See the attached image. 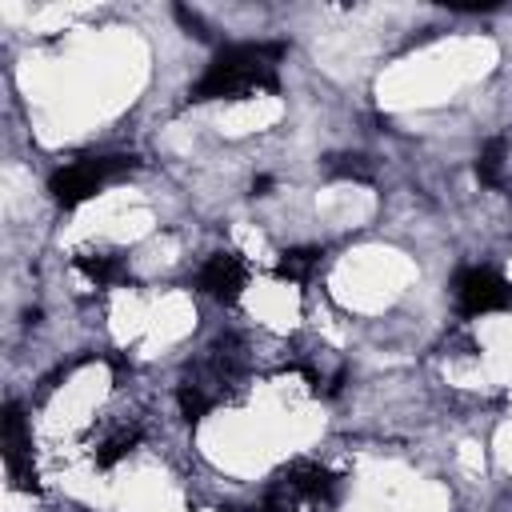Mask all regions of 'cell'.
<instances>
[{"mask_svg": "<svg viewBox=\"0 0 512 512\" xmlns=\"http://www.w3.org/2000/svg\"><path fill=\"white\" fill-rule=\"evenodd\" d=\"M284 52H288V44H280V40H272V44H232V48H220L212 56V64L204 68V76L188 88V104L232 100V96H248V92H280L276 60Z\"/></svg>", "mask_w": 512, "mask_h": 512, "instance_id": "6da1fadb", "label": "cell"}, {"mask_svg": "<svg viewBox=\"0 0 512 512\" xmlns=\"http://www.w3.org/2000/svg\"><path fill=\"white\" fill-rule=\"evenodd\" d=\"M136 156H88V160H76L68 168H56L52 180H48V192L60 208H76L84 200H92L104 184H116L124 176L136 172Z\"/></svg>", "mask_w": 512, "mask_h": 512, "instance_id": "7a4b0ae2", "label": "cell"}, {"mask_svg": "<svg viewBox=\"0 0 512 512\" xmlns=\"http://www.w3.org/2000/svg\"><path fill=\"white\" fill-rule=\"evenodd\" d=\"M452 292H456V308L460 316H484V312H500L512 308V284L504 276H496L492 268H460L452 276Z\"/></svg>", "mask_w": 512, "mask_h": 512, "instance_id": "3957f363", "label": "cell"}, {"mask_svg": "<svg viewBox=\"0 0 512 512\" xmlns=\"http://www.w3.org/2000/svg\"><path fill=\"white\" fill-rule=\"evenodd\" d=\"M0 440H4V468L12 476V484L20 492H40L36 484V464H32V432H28V416L16 400L4 404L0 416Z\"/></svg>", "mask_w": 512, "mask_h": 512, "instance_id": "277c9868", "label": "cell"}, {"mask_svg": "<svg viewBox=\"0 0 512 512\" xmlns=\"http://www.w3.org/2000/svg\"><path fill=\"white\" fill-rule=\"evenodd\" d=\"M244 284H248V264H244L240 252H216L200 268V288L212 300H220V304H236L240 292H244Z\"/></svg>", "mask_w": 512, "mask_h": 512, "instance_id": "5b68a950", "label": "cell"}, {"mask_svg": "<svg viewBox=\"0 0 512 512\" xmlns=\"http://www.w3.org/2000/svg\"><path fill=\"white\" fill-rule=\"evenodd\" d=\"M320 256H324V252L312 248V244H304V248H284L280 260H276V276H280V280H292V284H304V280L316 272Z\"/></svg>", "mask_w": 512, "mask_h": 512, "instance_id": "8992f818", "label": "cell"}, {"mask_svg": "<svg viewBox=\"0 0 512 512\" xmlns=\"http://www.w3.org/2000/svg\"><path fill=\"white\" fill-rule=\"evenodd\" d=\"M76 268H80L88 280H96V284H124V280H128L124 260H120V256H104V252H80V256H76Z\"/></svg>", "mask_w": 512, "mask_h": 512, "instance_id": "52a82bcc", "label": "cell"}, {"mask_svg": "<svg viewBox=\"0 0 512 512\" xmlns=\"http://www.w3.org/2000/svg\"><path fill=\"white\" fill-rule=\"evenodd\" d=\"M324 172L332 180H372V160L360 152H336L324 160Z\"/></svg>", "mask_w": 512, "mask_h": 512, "instance_id": "ba28073f", "label": "cell"}, {"mask_svg": "<svg viewBox=\"0 0 512 512\" xmlns=\"http://www.w3.org/2000/svg\"><path fill=\"white\" fill-rule=\"evenodd\" d=\"M176 404H180L184 420H188V424H196L200 416H208V412H212L216 396H212V392H204L200 384H192V380H188V384H180V388H176Z\"/></svg>", "mask_w": 512, "mask_h": 512, "instance_id": "9c48e42d", "label": "cell"}, {"mask_svg": "<svg viewBox=\"0 0 512 512\" xmlns=\"http://www.w3.org/2000/svg\"><path fill=\"white\" fill-rule=\"evenodd\" d=\"M504 152H508V144H504V136H496V140H488L484 148H480V156H476V176H480V184H500V168H504Z\"/></svg>", "mask_w": 512, "mask_h": 512, "instance_id": "30bf717a", "label": "cell"}, {"mask_svg": "<svg viewBox=\"0 0 512 512\" xmlns=\"http://www.w3.org/2000/svg\"><path fill=\"white\" fill-rule=\"evenodd\" d=\"M136 444H140V428H124V432L108 436V440L96 448V468H112V464H116V460H124Z\"/></svg>", "mask_w": 512, "mask_h": 512, "instance_id": "8fae6325", "label": "cell"}, {"mask_svg": "<svg viewBox=\"0 0 512 512\" xmlns=\"http://www.w3.org/2000/svg\"><path fill=\"white\" fill-rule=\"evenodd\" d=\"M176 20H180V24H184V28L192 32V36H200V40H208V28H204V20H200L196 12H188L184 4H176Z\"/></svg>", "mask_w": 512, "mask_h": 512, "instance_id": "7c38bea8", "label": "cell"}, {"mask_svg": "<svg viewBox=\"0 0 512 512\" xmlns=\"http://www.w3.org/2000/svg\"><path fill=\"white\" fill-rule=\"evenodd\" d=\"M268 188H272V176H256V180H252V192H256V196H264Z\"/></svg>", "mask_w": 512, "mask_h": 512, "instance_id": "4fadbf2b", "label": "cell"}]
</instances>
